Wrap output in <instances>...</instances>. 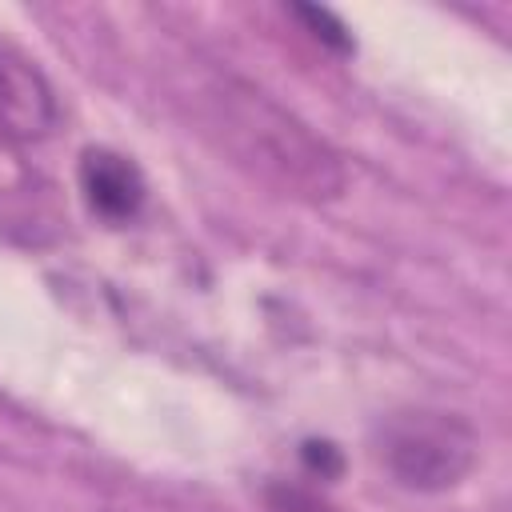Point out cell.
I'll list each match as a JSON object with an SVG mask.
<instances>
[{
    "mask_svg": "<svg viewBox=\"0 0 512 512\" xmlns=\"http://www.w3.org/2000/svg\"><path fill=\"white\" fill-rule=\"evenodd\" d=\"M208 124L240 168L284 196L332 200L344 188L340 156L268 92L244 80L228 76L208 92Z\"/></svg>",
    "mask_w": 512,
    "mask_h": 512,
    "instance_id": "1",
    "label": "cell"
},
{
    "mask_svg": "<svg viewBox=\"0 0 512 512\" xmlns=\"http://www.w3.org/2000/svg\"><path fill=\"white\" fill-rule=\"evenodd\" d=\"M476 428L456 412L408 408L392 412L376 432L388 476L408 492H448L476 464Z\"/></svg>",
    "mask_w": 512,
    "mask_h": 512,
    "instance_id": "2",
    "label": "cell"
},
{
    "mask_svg": "<svg viewBox=\"0 0 512 512\" xmlns=\"http://www.w3.org/2000/svg\"><path fill=\"white\" fill-rule=\"evenodd\" d=\"M56 116V92L44 72L16 48L0 44V140H40L56 128Z\"/></svg>",
    "mask_w": 512,
    "mask_h": 512,
    "instance_id": "3",
    "label": "cell"
},
{
    "mask_svg": "<svg viewBox=\"0 0 512 512\" xmlns=\"http://www.w3.org/2000/svg\"><path fill=\"white\" fill-rule=\"evenodd\" d=\"M80 192L96 216H104L108 224H124L144 204V176L128 156L112 148H88L80 156Z\"/></svg>",
    "mask_w": 512,
    "mask_h": 512,
    "instance_id": "4",
    "label": "cell"
},
{
    "mask_svg": "<svg viewBox=\"0 0 512 512\" xmlns=\"http://www.w3.org/2000/svg\"><path fill=\"white\" fill-rule=\"evenodd\" d=\"M264 500H268V512H336L320 492H312L304 484H288V480L268 484Z\"/></svg>",
    "mask_w": 512,
    "mask_h": 512,
    "instance_id": "5",
    "label": "cell"
},
{
    "mask_svg": "<svg viewBox=\"0 0 512 512\" xmlns=\"http://www.w3.org/2000/svg\"><path fill=\"white\" fill-rule=\"evenodd\" d=\"M296 16L308 20V28H312L316 40H324L332 48H352V40L344 36V24H336L332 12H324V8H296Z\"/></svg>",
    "mask_w": 512,
    "mask_h": 512,
    "instance_id": "6",
    "label": "cell"
},
{
    "mask_svg": "<svg viewBox=\"0 0 512 512\" xmlns=\"http://www.w3.org/2000/svg\"><path fill=\"white\" fill-rule=\"evenodd\" d=\"M300 456H304V464H308L312 472H320V480H328V476L340 472V452H336L332 444H324V440H308Z\"/></svg>",
    "mask_w": 512,
    "mask_h": 512,
    "instance_id": "7",
    "label": "cell"
}]
</instances>
